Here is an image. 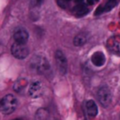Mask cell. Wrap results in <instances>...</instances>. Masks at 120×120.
Listing matches in <instances>:
<instances>
[{"label": "cell", "instance_id": "cell-16", "mask_svg": "<svg viewBox=\"0 0 120 120\" xmlns=\"http://www.w3.org/2000/svg\"><path fill=\"white\" fill-rule=\"evenodd\" d=\"M103 12V6H99L97 9H96V11H95V15L97 16V15H99V14H101Z\"/></svg>", "mask_w": 120, "mask_h": 120}, {"label": "cell", "instance_id": "cell-10", "mask_svg": "<svg viewBox=\"0 0 120 120\" xmlns=\"http://www.w3.org/2000/svg\"><path fill=\"white\" fill-rule=\"evenodd\" d=\"M85 107H86V112H87V113H88L89 116L95 117L98 114V106H97V104H96V102L94 100L90 99V100L86 101Z\"/></svg>", "mask_w": 120, "mask_h": 120}, {"label": "cell", "instance_id": "cell-5", "mask_svg": "<svg viewBox=\"0 0 120 120\" xmlns=\"http://www.w3.org/2000/svg\"><path fill=\"white\" fill-rule=\"evenodd\" d=\"M55 60H56V64H57L59 71L62 74H65L67 72L68 60H67L65 54L61 51H56V52H55Z\"/></svg>", "mask_w": 120, "mask_h": 120}, {"label": "cell", "instance_id": "cell-3", "mask_svg": "<svg viewBox=\"0 0 120 120\" xmlns=\"http://www.w3.org/2000/svg\"><path fill=\"white\" fill-rule=\"evenodd\" d=\"M11 53L14 57L18 59H23L29 54V49L25 44L15 42L11 46Z\"/></svg>", "mask_w": 120, "mask_h": 120}, {"label": "cell", "instance_id": "cell-8", "mask_svg": "<svg viewBox=\"0 0 120 120\" xmlns=\"http://www.w3.org/2000/svg\"><path fill=\"white\" fill-rule=\"evenodd\" d=\"M42 94V85L40 82H34L30 84L28 89V95L32 98H37Z\"/></svg>", "mask_w": 120, "mask_h": 120}, {"label": "cell", "instance_id": "cell-15", "mask_svg": "<svg viewBox=\"0 0 120 120\" xmlns=\"http://www.w3.org/2000/svg\"><path fill=\"white\" fill-rule=\"evenodd\" d=\"M43 1H44V0H30L32 7H38V6H39L40 4H42Z\"/></svg>", "mask_w": 120, "mask_h": 120}, {"label": "cell", "instance_id": "cell-4", "mask_svg": "<svg viewBox=\"0 0 120 120\" xmlns=\"http://www.w3.org/2000/svg\"><path fill=\"white\" fill-rule=\"evenodd\" d=\"M33 64L34 68H36V69L40 73H46L50 69L49 63L44 57L36 56L35 58H33Z\"/></svg>", "mask_w": 120, "mask_h": 120}, {"label": "cell", "instance_id": "cell-2", "mask_svg": "<svg viewBox=\"0 0 120 120\" xmlns=\"http://www.w3.org/2000/svg\"><path fill=\"white\" fill-rule=\"evenodd\" d=\"M98 99L103 107H108L112 102V93L107 85H102L98 90Z\"/></svg>", "mask_w": 120, "mask_h": 120}, {"label": "cell", "instance_id": "cell-9", "mask_svg": "<svg viewBox=\"0 0 120 120\" xmlns=\"http://www.w3.org/2000/svg\"><path fill=\"white\" fill-rule=\"evenodd\" d=\"M106 57L102 52H96L91 56V62L96 67H102L105 64Z\"/></svg>", "mask_w": 120, "mask_h": 120}, {"label": "cell", "instance_id": "cell-7", "mask_svg": "<svg viewBox=\"0 0 120 120\" xmlns=\"http://www.w3.org/2000/svg\"><path fill=\"white\" fill-rule=\"evenodd\" d=\"M107 48L112 52L120 54V35L111 37L107 40Z\"/></svg>", "mask_w": 120, "mask_h": 120}, {"label": "cell", "instance_id": "cell-19", "mask_svg": "<svg viewBox=\"0 0 120 120\" xmlns=\"http://www.w3.org/2000/svg\"><path fill=\"white\" fill-rule=\"evenodd\" d=\"M12 120H22V119H20V118H16V119H12Z\"/></svg>", "mask_w": 120, "mask_h": 120}, {"label": "cell", "instance_id": "cell-17", "mask_svg": "<svg viewBox=\"0 0 120 120\" xmlns=\"http://www.w3.org/2000/svg\"><path fill=\"white\" fill-rule=\"evenodd\" d=\"M87 5H93L94 4V0H86Z\"/></svg>", "mask_w": 120, "mask_h": 120}, {"label": "cell", "instance_id": "cell-18", "mask_svg": "<svg viewBox=\"0 0 120 120\" xmlns=\"http://www.w3.org/2000/svg\"><path fill=\"white\" fill-rule=\"evenodd\" d=\"M82 2H83V0H75V3L77 4V3H82Z\"/></svg>", "mask_w": 120, "mask_h": 120}, {"label": "cell", "instance_id": "cell-13", "mask_svg": "<svg viewBox=\"0 0 120 120\" xmlns=\"http://www.w3.org/2000/svg\"><path fill=\"white\" fill-rule=\"evenodd\" d=\"M26 84H27V81L25 79H19L13 84V89H14V91L19 93V92H21L26 86Z\"/></svg>", "mask_w": 120, "mask_h": 120}, {"label": "cell", "instance_id": "cell-14", "mask_svg": "<svg viewBox=\"0 0 120 120\" xmlns=\"http://www.w3.org/2000/svg\"><path fill=\"white\" fill-rule=\"evenodd\" d=\"M118 0H107L105 5L103 6V12H108L110 10H112L117 4Z\"/></svg>", "mask_w": 120, "mask_h": 120}, {"label": "cell", "instance_id": "cell-11", "mask_svg": "<svg viewBox=\"0 0 120 120\" xmlns=\"http://www.w3.org/2000/svg\"><path fill=\"white\" fill-rule=\"evenodd\" d=\"M73 11H74V14L78 17H82L85 14H87L88 12V8L86 7V5L82 2V3H77L76 6L73 8Z\"/></svg>", "mask_w": 120, "mask_h": 120}, {"label": "cell", "instance_id": "cell-6", "mask_svg": "<svg viewBox=\"0 0 120 120\" xmlns=\"http://www.w3.org/2000/svg\"><path fill=\"white\" fill-rule=\"evenodd\" d=\"M28 33L27 31L22 28V27H18L15 29L14 34H13V38L15 42L17 43H21V44H25L28 40Z\"/></svg>", "mask_w": 120, "mask_h": 120}, {"label": "cell", "instance_id": "cell-20", "mask_svg": "<svg viewBox=\"0 0 120 120\" xmlns=\"http://www.w3.org/2000/svg\"><path fill=\"white\" fill-rule=\"evenodd\" d=\"M65 2H68V1H70V0H64Z\"/></svg>", "mask_w": 120, "mask_h": 120}, {"label": "cell", "instance_id": "cell-12", "mask_svg": "<svg viewBox=\"0 0 120 120\" xmlns=\"http://www.w3.org/2000/svg\"><path fill=\"white\" fill-rule=\"evenodd\" d=\"M87 39H88L87 34H85V33H80V34H78L74 38L73 43H74L75 46H82V45H84L87 42Z\"/></svg>", "mask_w": 120, "mask_h": 120}, {"label": "cell", "instance_id": "cell-1", "mask_svg": "<svg viewBox=\"0 0 120 120\" xmlns=\"http://www.w3.org/2000/svg\"><path fill=\"white\" fill-rule=\"evenodd\" d=\"M17 107V99L16 98L11 95H6L0 99V112L4 114H10L12 113Z\"/></svg>", "mask_w": 120, "mask_h": 120}]
</instances>
